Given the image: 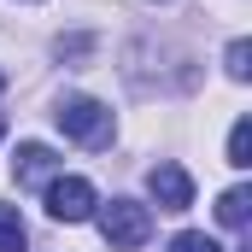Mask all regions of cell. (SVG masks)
Segmentation results:
<instances>
[{
  "instance_id": "1",
  "label": "cell",
  "mask_w": 252,
  "mask_h": 252,
  "mask_svg": "<svg viewBox=\"0 0 252 252\" xmlns=\"http://www.w3.org/2000/svg\"><path fill=\"white\" fill-rule=\"evenodd\" d=\"M53 124L70 141H82V147H106L112 141V106H100L94 94H64L53 106Z\"/></svg>"
},
{
  "instance_id": "2",
  "label": "cell",
  "mask_w": 252,
  "mask_h": 252,
  "mask_svg": "<svg viewBox=\"0 0 252 252\" xmlns=\"http://www.w3.org/2000/svg\"><path fill=\"white\" fill-rule=\"evenodd\" d=\"M100 235H106V247L135 252V247H147V235H153V211L141 199H112L100 211Z\"/></svg>"
},
{
  "instance_id": "3",
  "label": "cell",
  "mask_w": 252,
  "mask_h": 252,
  "mask_svg": "<svg viewBox=\"0 0 252 252\" xmlns=\"http://www.w3.org/2000/svg\"><path fill=\"white\" fill-rule=\"evenodd\" d=\"M94 182L88 176H53L47 182V217L53 223H82V217H94Z\"/></svg>"
},
{
  "instance_id": "4",
  "label": "cell",
  "mask_w": 252,
  "mask_h": 252,
  "mask_svg": "<svg viewBox=\"0 0 252 252\" xmlns=\"http://www.w3.org/2000/svg\"><path fill=\"white\" fill-rule=\"evenodd\" d=\"M147 188H153V199H158V211H188V205H193L188 170H182V164H170V158L147 170Z\"/></svg>"
},
{
  "instance_id": "5",
  "label": "cell",
  "mask_w": 252,
  "mask_h": 252,
  "mask_svg": "<svg viewBox=\"0 0 252 252\" xmlns=\"http://www.w3.org/2000/svg\"><path fill=\"white\" fill-rule=\"evenodd\" d=\"M12 176H18V188H47L59 176V153L41 147V141H24L18 158H12Z\"/></svg>"
},
{
  "instance_id": "6",
  "label": "cell",
  "mask_w": 252,
  "mask_h": 252,
  "mask_svg": "<svg viewBox=\"0 0 252 252\" xmlns=\"http://www.w3.org/2000/svg\"><path fill=\"white\" fill-rule=\"evenodd\" d=\"M247 211H252V188H229L217 199V223L223 229H247Z\"/></svg>"
},
{
  "instance_id": "7",
  "label": "cell",
  "mask_w": 252,
  "mask_h": 252,
  "mask_svg": "<svg viewBox=\"0 0 252 252\" xmlns=\"http://www.w3.org/2000/svg\"><path fill=\"white\" fill-rule=\"evenodd\" d=\"M30 247V229L18 217V205H0V252H24Z\"/></svg>"
},
{
  "instance_id": "8",
  "label": "cell",
  "mask_w": 252,
  "mask_h": 252,
  "mask_svg": "<svg viewBox=\"0 0 252 252\" xmlns=\"http://www.w3.org/2000/svg\"><path fill=\"white\" fill-rule=\"evenodd\" d=\"M229 164H235V170H247V164H252V124H247V118L229 129Z\"/></svg>"
},
{
  "instance_id": "9",
  "label": "cell",
  "mask_w": 252,
  "mask_h": 252,
  "mask_svg": "<svg viewBox=\"0 0 252 252\" xmlns=\"http://www.w3.org/2000/svg\"><path fill=\"white\" fill-rule=\"evenodd\" d=\"M223 70H229L235 82H247V76H252V41H229V53H223Z\"/></svg>"
},
{
  "instance_id": "10",
  "label": "cell",
  "mask_w": 252,
  "mask_h": 252,
  "mask_svg": "<svg viewBox=\"0 0 252 252\" xmlns=\"http://www.w3.org/2000/svg\"><path fill=\"white\" fill-rule=\"evenodd\" d=\"M170 252H223V247H217L211 235H199V229H182V235L170 241Z\"/></svg>"
},
{
  "instance_id": "11",
  "label": "cell",
  "mask_w": 252,
  "mask_h": 252,
  "mask_svg": "<svg viewBox=\"0 0 252 252\" xmlns=\"http://www.w3.org/2000/svg\"><path fill=\"white\" fill-rule=\"evenodd\" d=\"M0 141H6V118H0Z\"/></svg>"
},
{
  "instance_id": "12",
  "label": "cell",
  "mask_w": 252,
  "mask_h": 252,
  "mask_svg": "<svg viewBox=\"0 0 252 252\" xmlns=\"http://www.w3.org/2000/svg\"><path fill=\"white\" fill-rule=\"evenodd\" d=\"M0 88H6V76H0Z\"/></svg>"
}]
</instances>
